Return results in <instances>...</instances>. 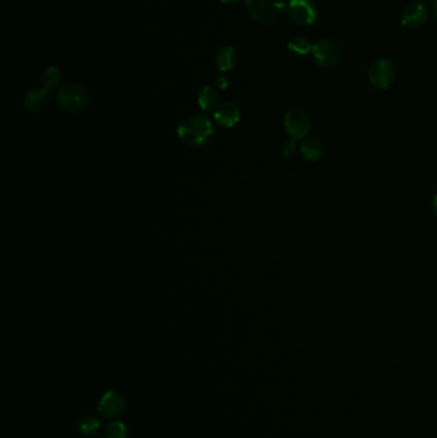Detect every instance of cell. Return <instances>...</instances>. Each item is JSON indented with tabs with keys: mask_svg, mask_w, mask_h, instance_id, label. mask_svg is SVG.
<instances>
[{
	"mask_svg": "<svg viewBox=\"0 0 437 438\" xmlns=\"http://www.w3.org/2000/svg\"><path fill=\"white\" fill-rule=\"evenodd\" d=\"M213 135V123L204 116H192L185 118L177 126V136L188 146L205 145Z\"/></svg>",
	"mask_w": 437,
	"mask_h": 438,
	"instance_id": "cell-1",
	"label": "cell"
},
{
	"mask_svg": "<svg viewBox=\"0 0 437 438\" xmlns=\"http://www.w3.org/2000/svg\"><path fill=\"white\" fill-rule=\"evenodd\" d=\"M57 101L62 110L67 112H79L88 107L90 101L89 91L76 82L64 83L57 94Z\"/></svg>",
	"mask_w": 437,
	"mask_h": 438,
	"instance_id": "cell-2",
	"label": "cell"
},
{
	"mask_svg": "<svg viewBox=\"0 0 437 438\" xmlns=\"http://www.w3.org/2000/svg\"><path fill=\"white\" fill-rule=\"evenodd\" d=\"M250 17L262 23H273L279 20L285 10L284 0H245Z\"/></svg>",
	"mask_w": 437,
	"mask_h": 438,
	"instance_id": "cell-3",
	"label": "cell"
},
{
	"mask_svg": "<svg viewBox=\"0 0 437 438\" xmlns=\"http://www.w3.org/2000/svg\"><path fill=\"white\" fill-rule=\"evenodd\" d=\"M371 86L375 90H385L391 86L395 79V67L390 60H378L371 66L368 72Z\"/></svg>",
	"mask_w": 437,
	"mask_h": 438,
	"instance_id": "cell-4",
	"label": "cell"
},
{
	"mask_svg": "<svg viewBox=\"0 0 437 438\" xmlns=\"http://www.w3.org/2000/svg\"><path fill=\"white\" fill-rule=\"evenodd\" d=\"M313 57L318 66L325 70L334 68L340 60V50L338 45L329 39H322L313 45Z\"/></svg>",
	"mask_w": 437,
	"mask_h": 438,
	"instance_id": "cell-5",
	"label": "cell"
},
{
	"mask_svg": "<svg viewBox=\"0 0 437 438\" xmlns=\"http://www.w3.org/2000/svg\"><path fill=\"white\" fill-rule=\"evenodd\" d=\"M126 409V401L118 392L107 389L104 395L100 398L97 413L100 418L117 419L123 414Z\"/></svg>",
	"mask_w": 437,
	"mask_h": 438,
	"instance_id": "cell-6",
	"label": "cell"
},
{
	"mask_svg": "<svg viewBox=\"0 0 437 438\" xmlns=\"http://www.w3.org/2000/svg\"><path fill=\"white\" fill-rule=\"evenodd\" d=\"M285 130L294 140L304 139L310 132V120L308 114L301 110H288L284 120Z\"/></svg>",
	"mask_w": 437,
	"mask_h": 438,
	"instance_id": "cell-7",
	"label": "cell"
},
{
	"mask_svg": "<svg viewBox=\"0 0 437 438\" xmlns=\"http://www.w3.org/2000/svg\"><path fill=\"white\" fill-rule=\"evenodd\" d=\"M288 14L300 26H308L317 20V5L314 0H290Z\"/></svg>",
	"mask_w": 437,
	"mask_h": 438,
	"instance_id": "cell-8",
	"label": "cell"
},
{
	"mask_svg": "<svg viewBox=\"0 0 437 438\" xmlns=\"http://www.w3.org/2000/svg\"><path fill=\"white\" fill-rule=\"evenodd\" d=\"M213 117L219 126H222L225 129H232L234 126L238 125V120H240L241 110L238 108L236 103L226 101L216 108Z\"/></svg>",
	"mask_w": 437,
	"mask_h": 438,
	"instance_id": "cell-9",
	"label": "cell"
},
{
	"mask_svg": "<svg viewBox=\"0 0 437 438\" xmlns=\"http://www.w3.org/2000/svg\"><path fill=\"white\" fill-rule=\"evenodd\" d=\"M427 8L419 1H413L403 10L401 23L408 29H417L427 21Z\"/></svg>",
	"mask_w": 437,
	"mask_h": 438,
	"instance_id": "cell-10",
	"label": "cell"
},
{
	"mask_svg": "<svg viewBox=\"0 0 437 438\" xmlns=\"http://www.w3.org/2000/svg\"><path fill=\"white\" fill-rule=\"evenodd\" d=\"M49 99L48 90L45 88H35V89L27 91V94L25 95L23 105L29 112L38 113V112H41L47 108V105L49 104Z\"/></svg>",
	"mask_w": 437,
	"mask_h": 438,
	"instance_id": "cell-11",
	"label": "cell"
},
{
	"mask_svg": "<svg viewBox=\"0 0 437 438\" xmlns=\"http://www.w3.org/2000/svg\"><path fill=\"white\" fill-rule=\"evenodd\" d=\"M238 51L231 47V45H226V47H222L221 49L217 51L216 54V63H217V67L221 72H229V70H234L238 64Z\"/></svg>",
	"mask_w": 437,
	"mask_h": 438,
	"instance_id": "cell-12",
	"label": "cell"
},
{
	"mask_svg": "<svg viewBox=\"0 0 437 438\" xmlns=\"http://www.w3.org/2000/svg\"><path fill=\"white\" fill-rule=\"evenodd\" d=\"M300 153L304 159L308 162H317L323 157L325 146L318 140H305L300 146Z\"/></svg>",
	"mask_w": 437,
	"mask_h": 438,
	"instance_id": "cell-13",
	"label": "cell"
},
{
	"mask_svg": "<svg viewBox=\"0 0 437 438\" xmlns=\"http://www.w3.org/2000/svg\"><path fill=\"white\" fill-rule=\"evenodd\" d=\"M217 100H218L217 91L212 86H204L203 89L199 91V107L204 112H209V110H213L216 107V104H217Z\"/></svg>",
	"mask_w": 437,
	"mask_h": 438,
	"instance_id": "cell-14",
	"label": "cell"
},
{
	"mask_svg": "<svg viewBox=\"0 0 437 438\" xmlns=\"http://www.w3.org/2000/svg\"><path fill=\"white\" fill-rule=\"evenodd\" d=\"M100 428L99 419L94 415H85L79 419L77 423V429H79V435L82 436H92L95 435Z\"/></svg>",
	"mask_w": 437,
	"mask_h": 438,
	"instance_id": "cell-15",
	"label": "cell"
},
{
	"mask_svg": "<svg viewBox=\"0 0 437 438\" xmlns=\"http://www.w3.org/2000/svg\"><path fill=\"white\" fill-rule=\"evenodd\" d=\"M41 82L47 90H54L60 88L62 83V73L57 67H49L42 72Z\"/></svg>",
	"mask_w": 437,
	"mask_h": 438,
	"instance_id": "cell-16",
	"label": "cell"
},
{
	"mask_svg": "<svg viewBox=\"0 0 437 438\" xmlns=\"http://www.w3.org/2000/svg\"><path fill=\"white\" fill-rule=\"evenodd\" d=\"M288 48L294 54L305 55V54H308L309 51H312L313 45L309 42L308 39H305L303 36H295L288 42Z\"/></svg>",
	"mask_w": 437,
	"mask_h": 438,
	"instance_id": "cell-17",
	"label": "cell"
},
{
	"mask_svg": "<svg viewBox=\"0 0 437 438\" xmlns=\"http://www.w3.org/2000/svg\"><path fill=\"white\" fill-rule=\"evenodd\" d=\"M104 437L105 438H127L129 437V429L127 426L123 423V422H112L107 428H105V433H104Z\"/></svg>",
	"mask_w": 437,
	"mask_h": 438,
	"instance_id": "cell-18",
	"label": "cell"
},
{
	"mask_svg": "<svg viewBox=\"0 0 437 438\" xmlns=\"http://www.w3.org/2000/svg\"><path fill=\"white\" fill-rule=\"evenodd\" d=\"M297 150H298L297 140H288V141H285L284 145H282V154H284L286 158L292 157V155L297 153Z\"/></svg>",
	"mask_w": 437,
	"mask_h": 438,
	"instance_id": "cell-19",
	"label": "cell"
},
{
	"mask_svg": "<svg viewBox=\"0 0 437 438\" xmlns=\"http://www.w3.org/2000/svg\"><path fill=\"white\" fill-rule=\"evenodd\" d=\"M216 85H217L221 90L227 89L229 85V77L225 76V75H219V76H217V79H216Z\"/></svg>",
	"mask_w": 437,
	"mask_h": 438,
	"instance_id": "cell-20",
	"label": "cell"
},
{
	"mask_svg": "<svg viewBox=\"0 0 437 438\" xmlns=\"http://www.w3.org/2000/svg\"><path fill=\"white\" fill-rule=\"evenodd\" d=\"M432 209H434V213H435L437 218V194L435 195V198H434V201H432Z\"/></svg>",
	"mask_w": 437,
	"mask_h": 438,
	"instance_id": "cell-21",
	"label": "cell"
},
{
	"mask_svg": "<svg viewBox=\"0 0 437 438\" xmlns=\"http://www.w3.org/2000/svg\"><path fill=\"white\" fill-rule=\"evenodd\" d=\"M221 1L225 4H236L240 0H221Z\"/></svg>",
	"mask_w": 437,
	"mask_h": 438,
	"instance_id": "cell-22",
	"label": "cell"
},
{
	"mask_svg": "<svg viewBox=\"0 0 437 438\" xmlns=\"http://www.w3.org/2000/svg\"><path fill=\"white\" fill-rule=\"evenodd\" d=\"M434 16H435V18L437 20V4L434 5Z\"/></svg>",
	"mask_w": 437,
	"mask_h": 438,
	"instance_id": "cell-23",
	"label": "cell"
},
{
	"mask_svg": "<svg viewBox=\"0 0 437 438\" xmlns=\"http://www.w3.org/2000/svg\"><path fill=\"white\" fill-rule=\"evenodd\" d=\"M431 1H435V4H437V0H431Z\"/></svg>",
	"mask_w": 437,
	"mask_h": 438,
	"instance_id": "cell-24",
	"label": "cell"
}]
</instances>
